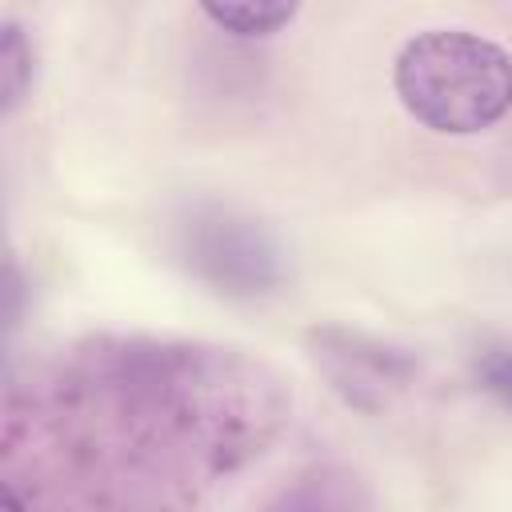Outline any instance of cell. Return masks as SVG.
<instances>
[{"label":"cell","mask_w":512,"mask_h":512,"mask_svg":"<svg viewBox=\"0 0 512 512\" xmlns=\"http://www.w3.org/2000/svg\"><path fill=\"white\" fill-rule=\"evenodd\" d=\"M292 396L256 356L180 340H88L4 396V488L24 504H184L256 460Z\"/></svg>","instance_id":"1"},{"label":"cell","mask_w":512,"mask_h":512,"mask_svg":"<svg viewBox=\"0 0 512 512\" xmlns=\"http://www.w3.org/2000/svg\"><path fill=\"white\" fill-rule=\"evenodd\" d=\"M392 88L416 124L440 136H472L512 112V56L488 36L428 28L400 48Z\"/></svg>","instance_id":"2"},{"label":"cell","mask_w":512,"mask_h":512,"mask_svg":"<svg viewBox=\"0 0 512 512\" xmlns=\"http://www.w3.org/2000/svg\"><path fill=\"white\" fill-rule=\"evenodd\" d=\"M308 348L316 368L328 376V384L352 408H364V412L384 408L412 380V360L400 348H384L344 328H312Z\"/></svg>","instance_id":"3"},{"label":"cell","mask_w":512,"mask_h":512,"mask_svg":"<svg viewBox=\"0 0 512 512\" xmlns=\"http://www.w3.org/2000/svg\"><path fill=\"white\" fill-rule=\"evenodd\" d=\"M192 264L220 284V292H264L276 280V256L260 228L232 216L192 224Z\"/></svg>","instance_id":"4"},{"label":"cell","mask_w":512,"mask_h":512,"mask_svg":"<svg viewBox=\"0 0 512 512\" xmlns=\"http://www.w3.org/2000/svg\"><path fill=\"white\" fill-rule=\"evenodd\" d=\"M200 8L216 28L244 40H264L284 24H292L300 0H200Z\"/></svg>","instance_id":"5"},{"label":"cell","mask_w":512,"mask_h":512,"mask_svg":"<svg viewBox=\"0 0 512 512\" xmlns=\"http://www.w3.org/2000/svg\"><path fill=\"white\" fill-rule=\"evenodd\" d=\"M32 44L24 36V28L16 20H4L0 28V108L4 116H12L20 108V100L32 88Z\"/></svg>","instance_id":"6"},{"label":"cell","mask_w":512,"mask_h":512,"mask_svg":"<svg viewBox=\"0 0 512 512\" xmlns=\"http://www.w3.org/2000/svg\"><path fill=\"white\" fill-rule=\"evenodd\" d=\"M476 380H480V388H484L500 408L512 412V348H492V352H484V356L476 360Z\"/></svg>","instance_id":"7"}]
</instances>
